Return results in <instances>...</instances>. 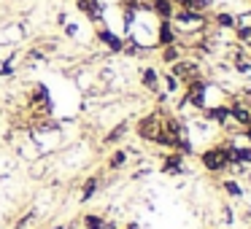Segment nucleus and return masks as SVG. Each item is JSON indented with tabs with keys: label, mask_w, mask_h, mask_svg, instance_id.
Instances as JSON below:
<instances>
[{
	"label": "nucleus",
	"mask_w": 251,
	"mask_h": 229,
	"mask_svg": "<svg viewBox=\"0 0 251 229\" xmlns=\"http://www.w3.org/2000/svg\"><path fill=\"white\" fill-rule=\"evenodd\" d=\"M162 116H165V108H154L149 114L138 116L135 119V137L141 143H151L154 135L162 130Z\"/></svg>",
	"instance_id": "1"
},
{
	"label": "nucleus",
	"mask_w": 251,
	"mask_h": 229,
	"mask_svg": "<svg viewBox=\"0 0 251 229\" xmlns=\"http://www.w3.org/2000/svg\"><path fill=\"white\" fill-rule=\"evenodd\" d=\"M168 73L178 78L181 87H184V84H189V81H195V78L205 76V73H202V62L197 60V57H192V54H184L178 62H173V65L168 68Z\"/></svg>",
	"instance_id": "2"
},
{
	"label": "nucleus",
	"mask_w": 251,
	"mask_h": 229,
	"mask_svg": "<svg viewBox=\"0 0 251 229\" xmlns=\"http://www.w3.org/2000/svg\"><path fill=\"white\" fill-rule=\"evenodd\" d=\"M197 162H200V167L205 170L208 175H224V173H229V164H227V159H224V154H222V148L213 143V146H208V148H202L200 154H197Z\"/></svg>",
	"instance_id": "3"
},
{
	"label": "nucleus",
	"mask_w": 251,
	"mask_h": 229,
	"mask_svg": "<svg viewBox=\"0 0 251 229\" xmlns=\"http://www.w3.org/2000/svg\"><path fill=\"white\" fill-rule=\"evenodd\" d=\"M159 157V173L162 175H170V178H176V175H184L186 173V157L178 151H162L157 154Z\"/></svg>",
	"instance_id": "4"
},
{
	"label": "nucleus",
	"mask_w": 251,
	"mask_h": 229,
	"mask_svg": "<svg viewBox=\"0 0 251 229\" xmlns=\"http://www.w3.org/2000/svg\"><path fill=\"white\" fill-rule=\"evenodd\" d=\"M95 38H98V44H103L105 51H111V54H122V49H125V35L114 33V30L105 27V24L95 27Z\"/></svg>",
	"instance_id": "5"
},
{
	"label": "nucleus",
	"mask_w": 251,
	"mask_h": 229,
	"mask_svg": "<svg viewBox=\"0 0 251 229\" xmlns=\"http://www.w3.org/2000/svg\"><path fill=\"white\" fill-rule=\"evenodd\" d=\"M178 44V33H176L173 22L170 19H157V27H154V49H162V46Z\"/></svg>",
	"instance_id": "6"
},
{
	"label": "nucleus",
	"mask_w": 251,
	"mask_h": 229,
	"mask_svg": "<svg viewBox=\"0 0 251 229\" xmlns=\"http://www.w3.org/2000/svg\"><path fill=\"white\" fill-rule=\"evenodd\" d=\"M130 130H132L130 119H122V121H116V124H114V127H108V132L103 135V146H105V148H116L119 143H125V140H127V135H130Z\"/></svg>",
	"instance_id": "7"
},
{
	"label": "nucleus",
	"mask_w": 251,
	"mask_h": 229,
	"mask_svg": "<svg viewBox=\"0 0 251 229\" xmlns=\"http://www.w3.org/2000/svg\"><path fill=\"white\" fill-rule=\"evenodd\" d=\"M100 186H103V170H98V173H92L87 181H84L81 186V194H78V202L81 205H87V202L95 200V194L100 191Z\"/></svg>",
	"instance_id": "8"
},
{
	"label": "nucleus",
	"mask_w": 251,
	"mask_h": 229,
	"mask_svg": "<svg viewBox=\"0 0 251 229\" xmlns=\"http://www.w3.org/2000/svg\"><path fill=\"white\" fill-rule=\"evenodd\" d=\"M159 78H162V73H159L154 65H143L141 73H138V81H141V87L146 89V92H151V94L159 92Z\"/></svg>",
	"instance_id": "9"
},
{
	"label": "nucleus",
	"mask_w": 251,
	"mask_h": 229,
	"mask_svg": "<svg viewBox=\"0 0 251 229\" xmlns=\"http://www.w3.org/2000/svg\"><path fill=\"white\" fill-rule=\"evenodd\" d=\"M149 14L154 19H173L176 3L173 0H149Z\"/></svg>",
	"instance_id": "10"
},
{
	"label": "nucleus",
	"mask_w": 251,
	"mask_h": 229,
	"mask_svg": "<svg viewBox=\"0 0 251 229\" xmlns=\"http://www.w3.org/2000/svg\"><path fill=\"white\" fill-rule=\"evenodd\" d=\"M127 162H130V151H127V148H119V146H116L114 151L108 154V159H105V167H108L111 173H119V170L127 167Z\"/></svg>",
	"instance_id": "11"
},
{
	"label": "nucleus",
	"mask_w": 251,
	"mask_h": 229,
	"mask_svg": "<svg viewBox=\"0 0 251 229\" xmlns=\"http://www.w3.org/2000/svg\"><path fill=\"white\" fill-rule=\"evenodd\" d=\"M186 54V49L181 44H170V46H162V49H159V60H162V65H173V62H178L181 57Z\"/></svg>",
	"instance_id": "12"
},
{
	"label": "nucleus",
	"mask_w": 251,
	"mask_h": 229,
	"mask_svg": "<svg viewBox=\"0 0 251 229\" xmlns=\"http://www.w3.org/2000/svg\"><path fill=\"white\" fill-rule=\"evenodd\" d=\"M211 27L213 30H235V14L229 11H216L211 17Z\"/></svg>",
	"instance_id": "13"
},
{
	"label": "nucleus",
	"mask_w": 251,
	"mask_h": 229,
	"mask_svg": "<svg viewBox=\"0 0 251 229\" xmlns=\"http://www.w3.org/2000/svg\"><path fill=\"white\" fill-rule=\"evenodd\" d=\"M222 191L229 200H243V194H246V189L238 183V178H222Z\"/></svg>",
	"instance_id": "14"
},
{
	"label": "nucleus",
	"mask_w": 251,
	"mask_h": 229,
	"mask_svg": "<svg viewBox=\"0 0 251 229\" xmlns=\"http://www.w3.org/2000/svg\"><path fill=\"white\" fill-rule=\"evenodd\" d=\"M81 227L84 229H105V216L103 213H84Z\"/></svg>",
	"instance_id": "15"
},
{
	"label": "nucleus",
	"mask_w": 251,
	"mask_h": 229,
	"mask_svg": "<svg viewBox=\"0 0 251 229\" xmlns=\"http://www.w3.org/2000/svg\"><path fill=\"white\" fill-rule=\"evenodd\" d=\"M33 218H35V210H27V213H22V216L17 218V224H14V229H27L30 224H33Z\"/></svg>",
	"instance_id": "16"
},
{
	"label": "nucleus",
	"mask_w": 251,
	"mask_h": 229,
	"mask_svg": "<svg viewBox=\"0 0 251 229\" xmlns=\"http://www.w3.org/2000/svg\"><path fill=\"white\" fill-rule=\"evenodd\" d=\"M119 229H141V224H138V221H127L125 227H119Z\"/></svg>",
	"instance_id": "17"
},
{
	"label": "nucleus",
	"mask_w": 251,
	"mask_h": 229,
	"mask_svg": "<svg viewBox=\"0 0 251 229\" xmlns=\"http://www.w3.org/2000/svg\"><path fill=\"white\" fill-rule=\"evenodd\" d=\"M243 103H246V108L251 111V97H243Z\"/></svg>",
	"instance_id": "18"
},
{
	"label": "nucleus",
	"mask_w": 251,
	"mask_h": 229,
	"mask_svg": "<svg viewBox=\"0 0 251 229\" xmlns=\"http://www.w3.org/2000/svg\"><path fill=\"white\" fill-rule=\"evenodd\" d=\"M51 229H65V227H60V224H57V227H51Z\"/></svg>",
	"instance_id": "19"
},
{
	"label": "nucleus",
	"mask_w": 251,
	"mask_h": 229,
	"mask_svg": "<svg viewBox=\"0 0 251 229\" xmlns=\"http://www.w3.org/2000/svg\"><path fill=\"white\" fill-rule=\"evenodd\" d=\"M173 3H176V6H178V3H181V0H173Z\"/></svg>",
	"instance_id": "20"
}]
</instances>
